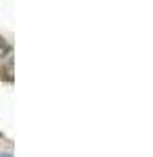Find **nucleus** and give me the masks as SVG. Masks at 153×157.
Segmentation results:
<instances>
[{"instance_id": "obj_1", "label": "nucleus", "mask_w": 153, "mask_h": 157, "mask_svg": "<svg viewBox=\"0 0 153 157\" xmlns=\"http://www.w3.org/2000/svg\"><path fill=\"white\" fill-rule=\"evenodd\" d=\"M0 157H11V155H0Z\"/></svg>"}]
</instances>
